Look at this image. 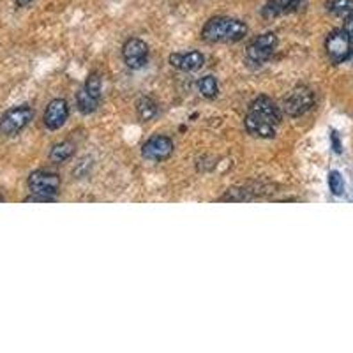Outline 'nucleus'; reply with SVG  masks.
I'll use <instances>...</instances> for the list:
<instances>
[{
    "instance_id": "nucleus-1",
    "label": "nucleus",
    "mask_w": 353,
    "mask_h": 353,
    "mask_svg": "<svg viewBox=\"0 0 353 353\" xmlns=\"http://www.w3.org/2000/svg\"><path fill=\"white\" fill-rule=\"evenodd\" d=\"M248 25L237 18L216 17L205 23L201 37L207 43H239L248 36Z\"/></svg>"
},
{
    "instance_id": "nucleus-2",
    "label": "nucleus",
    "mask_w": 353,
    "mask_h": 353,
    "mask_svg": "<svg viewBox=\"0 0 353 353\" xmlns=\"http://www.w3.org/2000/svg\"><path fill=\"white\" fill-rule=\"evenodd\" d=\"M314 103H316V96H314L313 90L309 87H304V85H299L286 94L281 110L288 117H302L313 108Z\"/></svg>"
},
{
    "instance_id": "nucleus-3",
    "label": "nucleus",
    "mask_w": 353,
    "mask_h": 353,
    "mask_svg": "<svg viewBox=\"0 0 353 353\" xmlns=\"http://www.w3.org/2000/svg\"><path fill=\"white\" fill-rule=\"evenodd\" d=\"M32 119L34 112L30 106H14V108L8 110L2 115V119H0V134H4V137H17L18 132H21L30 124Z\"/></svg>"
},
{
    "instance_id": "nucleus-4",
    "label": "nucleus",
    "mask_w": 353,
    "mask_h": 353,
    "mask_svg": "<svg viewBox=\"0 0 353 353\" xmlns=\"http://www.w3.org/2000/svg\"><path fill=\"white\" fill-rule=\"evenodd\" d=\"M277 48V36L274 32H265L254 37L248 46L245 59L253 65H261L269 62Z\"/></svg>"
},
{
    "instance_id": "nucleus-5",
    "label": "nucleus",
    "mask_w": 353,
    "mask_h": 353,
    "mask_svg": "<svg viewBox=\"0 0 353 353\" xmlns=\"http://www.w3.org/2000/svg\"><path fill=\"white\" fill-rule=\"evenodd\" d=\"M61 176L46 170H37L28 175L27 185L32 194H43V196H55L61 189Z\"/></svg>"
},
{
    "instance_id": "nucleus-6",
    "label": "nucleus",
    "mask_w": 353,
    "mask_h": 353,
    "mask_svg": "<svg viewBox=\"0 0 353 353\" xmlns=\"http://www.w3.org/2000/svg\"><path fill=\"white\" fill-rule=\"evenodd\" d=\"M352 52V39L345 30H332L325 39V53L334 64H343Z\"/></svg>"
},
{
    "instance_id": "nucleus-7",
    "label": "nucleus",
    "mask_w": 353,
    "mask_h": 353,
    "mask_svg": "<svg viewBox=\"0 0 353 353\" xmlns=\"http://www.w3.org/2000/svg\"><path fill=\"white\" fill-rule=\"evenodd\" d=\"M122 57H124V62L129 69H134V71L143 69L149 62V44L143 39L131 37L122 46Z\"/></svg>"
},
{
    "instance_id": "nucleus-8",
    "label": "nucleus",
    "mask_w": 353,
    "mask_h": 353,
    "mask_svg": "<svg viewBox=\"0 0 353 353\" xmlns=\"http://www.w3.org/2000/svg\"><path fill=\"white\" fill-rule=\"evenodd\" d=\"M173 154V141L172 138L165 134L149 138L141 147V156L147 161H165Z\"/></svg>"
},
{
    "instance_id": "nucleus-9",
    "label": "nucleus",
    "mask_w": 353,
    "mask_h": 353,
    "mask_svg": "<svg viewBox=\"0 0 353 353\" xmlns=\"http://www.w3.org/2000/svg\"><path fill=\"white\" fill-rule=\"evenodd\" d=\"M69 117V105L65 99H53L50 101L46 110H44L43 115V122L46 125V129L50 131H57V129H61L62 125L68 122Z\"/></svg>"
},
{
    "instance_id": "nucleus-10",
    "label": "nucleus",
    "mask_w": 353,
    "mask_h": 353,
    "mask_svg": "<svg viewBox=\"0 0 353 353\" xmlns=\"http://www.w3.org/2000/svg\"><path fill=\"white\" fill-rule=\"evenodd\" d=\"M249 112L254 113V115L261 117L263 121L270 122V124L277 125L279 122H281V108L274 103L270 97L267 96H260L256 97V99L251 103V108H249Z\"/></svg>"
},
{
    "instance_id": "nucleus-11",
    "label": "nucleus",
    "mask_w": 353,
    "mask_h": 353,
    "mask_svg": "<svg viewBox=\"0 0 353 353\" xmlns=\"http://www.w3.org/2000/svg\"><path fill=\"white\" fill-rule=\"evenodd\" d=\"M168 61L173 68L184 72H196L205 65L203 53L196 52V50H193V52H185V53L175 52L170 55Z\"/></svg>"
},
{
    "instance_id": "nucleus-12",
    "label": "nucleus",
    "mask_w": 353,
    "mask_h": 353,
    "mask_svg": "<svg viewBox=\"0 0 353 353\" xmlns=\"http://www.w3.org/2000/svg\"><path fill=\"white\" fill-rule=\"evenodd\" d=\"M244 125H245V131L256 138L272 140V138L276 137V125L270 124V122H267V121H263L261 117L254 115V113H251V112L245 115Z\"/></svg>"
},
{
    "instance_id": "nucleus-13",
    "label": "nucleus",
    "mask_w": 353,
    "mask_h": 353,
    "mask_svg": "<svg viewBox=\"0 0 353 353\" xmlns=\"http://www.w3.org/2000/svg\"><path fill=\"white\" fill-rule=\"evenodd\" d=\"M304 0H267L261 9V14L265 18H276L283 17V14H290V12L297 11L302 6Z\"/></svg>"
},
{
    "instance_id": "nucleus-14",
    "label": "nucleus",
    "mask_w": 353,
    "mask_h": 353,
    "mask_svg": "<svg viewBox=\"0 0 353 353\" xmlns=\"http://www.w3.org/2000/svg\"><path fill=\"white\" fill-rule=\"evenodd\" d=\"M77 152V147L71 143V141H61V143H55L50 150V159L57 165H61V163H65V161L71 159Z\"/></svg>"
},
{
    "instance_id": "nucleus-15",
    "label": "nucleus",
    "mask_w": 353,
    "mask_h": 353,
    "mask_svg": "<svg viewBox=\"0 0 353 353\" xmlns=\"http://www.w3.org/2000/svg\"><path fill=\"white\" fill-rule=\"evenodd\" d=\"M157 105L156 101L150 99V97H140L137 103V113H138V119L141 122H149L154 121L157 117Z\"/></svg>"
},
{
    "instance_id": "nucleus-16",
    "label": "nucleus",
    "mask_w": 353,
    "mask_h": 353,
    "mask_svg": "<svg viewBox=\"0 0 353 353\" xmlns=\"http://www.w3.org/2000/svg\"><path fill=\"white\" fill-rule=\"evenodd\" d=\"M99 101L101 99H96V97L90 96L83 87L77 92V106L83 115H90V113L96 112L97 106H99Z\"/></svg>"
},
{
    "instance_id": "nucleus-17",
    "label": "nucleus",
    "mask_w": 353,
    "mask_h": 353,
    "mask_svg": "<svg viewBox=\"0 0 353 353\" xmlns=\"http://www.w3.org/2000/svg\"><path fill=\"white\" fill-rule=\"evenodd\" d=\"M325 8L330 14H334V17H353V0H329Z\"/></svg>"
},
{
    "instance_id": "nucleus-18",
    "label": "nucleus",
    "mask_w": 353,
    "mask_h": 353,
    "mask_svg": "<svg viewBox=\"0 0 353 353\" xmlns=\"http://www.w3.org/2000/svg\"><path fill=\"white\" fill-rule=\"evenodd\" d=\"M198 90H200V94L205 99H216L217 94H219V83H217L216 77L207 74V77L200 78V81H198Z\"/></svg>"
},
{
    "instance_id": "nucleus-19",
    "label": "nucleus",
    "mask_w": 353,
    "mask_h": 353,
    "mask_svg": "<svg viewBox=\"0 0 353 353\" xmlns=\"http://www.w3.org/2000/svg\"><path fill=\"white\" fill-rule=\"evenodd\" d=\"M83 88L92 97H96V99H101V92H103V80H101L99 72H92V74H88V78H87V81H85Z\"/></svg>"
},
{
    "instance_id": "nucleus-20",
    "label": "nucleus",
    "mask_w": 353,
    "mask_h": 353,
    "mask_svg": "<svg viewBox=\"0 0 353 353\" xmlns=\"http://www.w3.org/2000/svg\"><path fill=\"white\" fill-rule=\"evenodd\" d=\"M329 188L332 191V194L336 196H341L345 193V179L339 172H330L329 173Z\"/></svg>"
},
{
    "instance_id": "nucleus-21",
    "label": "nucleus",
    "mask_w": 353,
    "mask_h": 353,
    "mask_svg": "<svg viewBox=\"0 0 353 353\" xmlns=\"http://www.w3.org/2000/svg\"><path fill=\"white\" fill-rule=\"evenodd\" d=\"M57 198L55 196H43V194H30V196L25 198V201L27 203H52V201H55Z\"/></svg>"
},
{
    "instance_id": "nucleus-22",
    "label": "nucleus",
    "mask_w": 353,
    "mask_h": 353,
    "mask_svg": "<svg viewBox=\"0 0 353 353\" xmlns=\"http://www.w3.org/2000/svg\"><path fill=\"white\" fill-rule=\"evenodd\" d=\"M330 140H332V149L336 150L337 154H341L343 147H341V140H339V134L336 131L330 132Z\"/></svg>"
},
{
    "instance_id": "nucleus-23",
    "label": "nucleus",
    "mask_w": 353,
    "mask_h": 353,
    "mask_svg": "<svg viewBox=\"0 0 353 353\" xmlns=\"http://www.w3.org/2000/svg\"><path fill=\"white\" fill-rule=\"evenodd\" d=\"M343 30H345V32L348 34L350 39L353 41V17H348V18H346L345 27H343Z\"/></svg>"
},
{
    "instance_id": "nucleus-24",
    "label": "nucleus",
    "mask_w": 353,
    "mask_h": 353,
    "mask_svg": "<svg viewBox=\"0 0 353 353\" xmlns=\"http://www.w3.org/2000/svg\"><path fill=\"white\" fill-rule=\"evenodd\" d=\"M28 4H32V0H17L18 8H27Z\"/></svg>"
},
{
    "instance_id": "nucleus-25",
    "label": "nucleus",
    "mask_w": 353,
    "mask_h": 353,
    "mask_svg": "<svg viewBox=\"0 0 353 353\" xmlns=\"http://www.w3.org/2000/svg\"><path fill=\"white\" fill-rule=\"evenodd\" d=\"M346 62H352V64H353V48H352V52H350V55H348V59H346Z\"/></svg>"
},
{
    "instance_id": "nucleus-26",
    "label": "nucleus",
    "mask_w": 353,
    "mask_h": 353,
    "mask_svg": "<svg viewBox=\"0 0 353 353\" xmlns=\"http://www.w3.org/2000/svg\"><path fill=\"white\" fill-rule=\"evenodd\" d=\"M2 201H4V196H0V203H2Z\"/></svg>"
}]
</instances>
